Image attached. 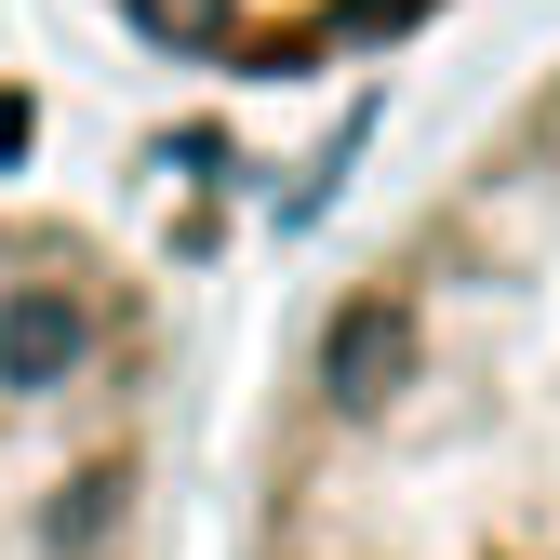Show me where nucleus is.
<instances>
[{
  "label": "nucleus",
  "instance_id": "f257e3e1",
  "mask_svg": "<svg viewBox=\"0 0 560 560\" xmlns=\"http://www.w3.org/2000/svg\"><path fill=\"white\" fill-rule=\"evenodd\" d=\"M241 560H560V54L307 294Z\"/></svg>",
  "mask_w": 560,
  "mask_h": 560
},
{
  "label": "nucleus",
  "instance_id": "f03ea898",
  "mask_svg": "<svg viewBox=\"0 0 560 560\" xmlns=\"http://www.w3.org/2000/svg\"><path fill=\"white\" fill-rule=\"evenodd\" d=\"M0 560H174L161 280L27 187H0Z\"/></svg>",
  "mask_w": 560,
  "mask_h": 560
},
{
  "label": "nucleus",
  "instance_id": "7ed1b4c3",
  "mask_svg": "<svg viewBox=\"0 0 560 560\" xmlns=\"http://www.w3.org/2000/svg\"><path fill=\"white\" fill-rule=\"evenodd\" d=\"M94 14L133 40L187 67V81H334V67H374L400 40H428L454 0H94Z\"/></svg>",
  "mask_w": 560,
  "mask_h": 560
}]
</instances>
